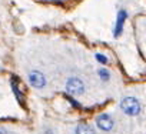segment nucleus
Instances as JSON below:
<instances>
[{"mask_svg": "<svg viewBox=\"0 0 146 134\" xmlns=\"http://www.w3.org/2000/svg\"><path fill=\"white\" fill-rule=\"evenodd\" d=\"M120 107L129 116H136L140 111V103L135 97H125L120 103Z\"/></svg>", "mask_w": 146, "mask_h": 134, "instance_id": "f257e3e1", "label": "nucleus"}, {"mask_svg": "<svg viewBox=\"0 0 146 134\" xmlns=\"http://www.w3.org/2000/svg\"><path fill=\"white\" fill-rule=\"evenodd\" d=\"M66 90H67V93H70L73 96H79V94H82L85 91V84L82 83L80 79L72 77L66 83Z\"/></svg>", "mask_w": 146, "mask_h": 134, "instance_id": "f03ea898", "label": "nucleus"}, {"mask_svg": "<svg viewBox=\"0 0 146 134\" xmlns=\"http://www.w3.org/2000/svg\"><path fill=\"white\" fill-rule=\"evenodd\" d=\"M96 124L100 130L103 131H110L113 128V120L108 116V114H100L96 118Z\"/></svg>", "mask_w": 146, "mask_h": 134, "instance_id": "7ed1b4c3", "label": "nucleus"}, {"mask_svg": "<svg viewBox=\"0 0 146 134\" xmlns=\"http://www.w3.org/2000/svg\"><path fill=\"white\" fill-rule=\"evenodd\" d=\"M29 81H30V84H32L33 87H36V89H42V87H44V84H46V79H44V76H43L40 72H32V73L29 74Z\"/></svg>", "mask_w": 146, "mask_h": 134, "instance_id": "20e7f679", "label": "nucleus"}, {"mask_svg": "<svg viewBox=\"0 0 146 134\" xmlns=\"http://www.w3.org/2000/svg\"><path fill=\"white\" fill-rule=\"evenodd\" d=\"M125 20H126V12L125 10H120L117 13V19H116V27H115V36H120L122 30H123V24H125Z\"/></svg>", "mask_w": 146, "mask_h": 134, "instance_id": "39448f33", "label": "nucleus"}, {"mask_svg": "<svg viewBox=\"0 0 146 134\" xmlns=\"http://www.w3.org/2000/svg\"><path fill=\"white\" fill-rule=\"evenodd\" d=\"M76 134H96L93 131V128L88 124H79L76 128Z\"/></svg>", "mask_w": 146, "mask_h": 134, "instance_id": "423d86ee", "label": "nucleus"}, {"mask_svg": "<svg viewBox=\"0 0 146 134\" xmlns=\"http://www.w3.org/2000/svg\"><path fill=\"white\" fill-rule=\"evenodd\" d=\"M12 87H13V91H15V94H16V97H17V100L23 103V96H22V93H20V91H19V89H17V83H16V77H13V79H12Z\"/></svg>", "mask_w": 146, "mask_h": 134, "instance_id": "0eeeda50", "label": "nucleus"}, {"mask_svg": "<svg viewBox=\"0 0 146 134\" xmlns=\"http://www.w3.org/2000/svg\"><path fill=\"white\" fill-rule=\"evenodd\" d=\"M99 76H100L103 80H108V79H109V72L105 70V69H100V70H99Z\"/></svg>", "mask_w": 146, "mask_h": 134, "instance_id": "6e6552de", "label": "nucleus"}, {"mask_svg": "<svg viewBox=\"0 0 146 134\" xmlns=\"http://www.w3.org/2000/svg\"><path fill=\"white\" fill-rule=\"evenodd\" d=\"M96 58H98V61H99V63H103V64H106V63H108V58H106L103 54H96Z\"/></svg>", "mask_w": 146, "mask_h": 134, "instance_id": "1a4fd4ad", "label": "nucleus"}, {"mask_svg": "<svg viewBox=\"0 0 146 134\" xmlns=\"http://www.w3.org/2000/svg\"><path fill=\"white\" fill-rule=\"evenodd\" d=\"M54 2H63V0H54Z\"/></svg>", "mask_w": 146, "mask_h": 134, "instance_id": "9d476101", "label": "nucleus"}]
</instances>
